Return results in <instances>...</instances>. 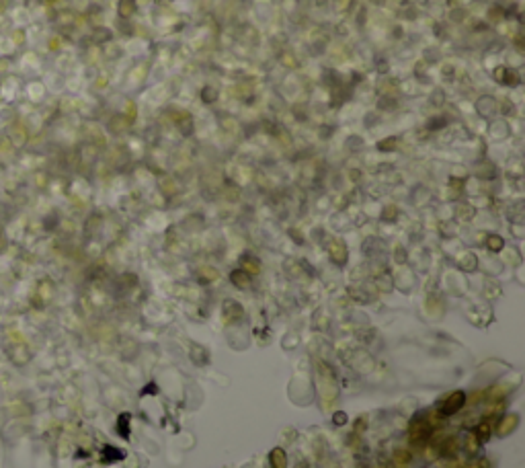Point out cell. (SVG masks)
<instances>
[{"label": "cell", "instance_id": "6da1fadb", "mask_svg": "<svg viewBox=\"0 0 525 468\" xmlns=\"http://www.w3.org/2000/svg\"><path fill=\"white\" fill-rule=\"evenodd\" d=\"M429 423L427 419H420V417H415L411 421V427H409V438H411V444H422L429 436Z\"/></svg>", "mask_w": 525, "mask_h": 468}, {"label": "cell", "instance_id": "7a4b0ae2", "mask_svg": "<svg viewBox=\"0 0 525 468\" xmlns=\"http://www.w3.org/2000/svg\"><path fill=\"white\" fill-rule=\"evenodd\" d=\"M466 405V394L462 390H455L451 392L447 398H445V403L441 405V415H453V413H458L462 407Z\"/></svg>", "mask_w": 525, "mask_h": 468}, {"label": "cell", "instance_id": "3957f363", "mask_svg": "<svg viewBox=\"0 0 525 468\" xmlns=\"http://www.w3.org/2000/svg\"><path fill=\"white\" fill-rule=\"evenodd\" d=\"M269 462H271V468H287V456L281 448H273L269 454Z\"/></svg>", "mask_w": 525, "mask_h": 468}, {"label": "cell", "instance_id": "277c9868", "mask_svg": "<svg viewBox=\"0 0 525 468\" xmlns=\"http://www.w3.org/2000/svg\"><path fill=\"white\" fill-rule=\"evenodd\" d=\"M517 425H519V417H517V415L505 417L503 423H501V427H499V436H507V433H511Z\"/></svg>", "mask_w": 525, "mask_h": 468}, {"label": "cell", "instance_id": "5b68a950", "mask_svg": "<svg viewBox=\"0 0 525 468\" xmlns=\"http://www.w3.org/2000/svg\"><path fill=\"white\" fill-rule=\"evenodd\" d=\"M230 281L234 283L236 288H246L248 283H250V279H248L246 271H234V273L230 275Z\"/></svg>", "mask_w": 525, "mask_h": 468}, {"label": "cell", "instance_id": "8992f818", "mask_svg": "<svg viewBox=\"0 0 525 468\" xmlns=\"http://www.w3.org/2000/svg\"><path fill=\"white\" fill-rule=\"evenodd\" d=\"M474 436H476L480 442H486V440L490 438V425H488V423H482V425H478L476 429H474Z\"/></svg>", "mask_w": 525, "mask_h": 468}, {"label": "cell", "instance_id": "52a82bcc", "mask_svg": "<svg viewBox=\"0 0 525 468\" xmlns=\"http://www.w3.org/2000/svg\"><path fill=\"white\" fill-rule=\"evenodd\" d=\"M119 433H121V438H129V415L127 413H123L121 417H119Z\"/></svg>", "mask_w": 525, "mask_h": 468}, {"label": "cell", "instance_id": "ba28073f", "mask_svg": "<svg viewBox=\"0 0 525 468\" xmlns=\"http://www.w3.org/2000/svg\"><path fill=\"white\" fill-rule=\"evenodd\" d=\"M343 255L347 257V250H345L341 244H338V242H334V244H332V257H334V261H336V263H343Z\"/></svg>", "mask_w": 525, "mask_h": 468}, {"label": "cell", "instance_id": "9c48e42d", "mask_svg": "<svg viewBox=\"0 0 525 468\" xmlns=\"http://www.w3.org/2000/svg\"><path fill=\"white\" fill-rule=\"evenodd\" d=\"M244 267H248L250 273H259V261H257V259L246 257V259H244Z\"/></svg>", "mask_w": 525, "mask_h": 468}, {"label": "cell", "instance_id": "30bf717a", "mask_svg": "<svg viewBox=\"0 0 525 468\" xmlns=\"http://www.w3.org/2000/svg\"><path fill=\"white\" fill-rule=\"evenodd\" d=\"M332 419H334V425H345L349 417H347V413L338 411V413H334V417H332Z\"/></svg>", "mask_w": 525, "mask_h": 468}, {"label": "cell", "instance_id": "8fae6325", "mask_svg": "<svg viewBox=\"0 0 525 468\" xmlns=\"http://www.w3.org/2000/svg\"><path fill=\"white\" fill-rule=\"evenodd\" d=\"M478 444H480V442H478V438L474 436V433H472V436H468V450H470V452H476V450H478Z\"/></svg>", "mask_w": 525, "mask_h": 468}, {"label": "cell", "instance_id": "7c38bea8", "mask_svg": "<svg viewBox=\"0 0 525 468\" xmlns=\"http://www.w3.org/2000/svg\"><path fill=\"white\" fill-rule=\"evenodd\" d=\"M488 246H490V248H495V250H499V248L503 246V240H501L499 236H490V240H488Z\"/></svg>", "mask_w": 525, "mask_h": 468}]
</instances>
